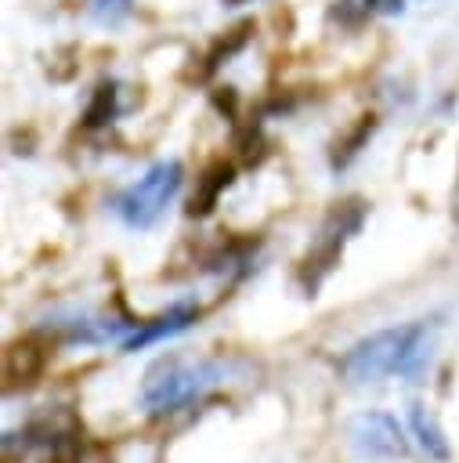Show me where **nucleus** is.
<instances>
[{
    "label": "nucleus",
    "mask_w": 459,
    "mask_h": 463,
    "mask_svg": "<svg viewBox=\"0 0 459 463\" xmlns=\"http://www.w3.org/2000/svg\"><path fill=\"white\" fill-rule=\"evenodd\" d=\"M361 221H365V203H361V199H343V203H336V206L329 210V217L322 221L318 239L311 242L307 257L300 260V286H304L307 297L318 293V286H322L325 275L336 268V260H340L347 239L361 228Z\"/></svg>",
    "instance_id": "4"
},
{
    "label": "nucleus",
    "mask_w": 459,
    "mask_h": 463,
    "mask_svg": "<svg viewBox=\"0 0 459 463\" xmlns=\"http://www.w3.org/2000/svg\"><path fill=\"white\" fill-rule=\"evenodd\" d=\"M220 4H228V7H242V4H249V0H220Z\"/></svg>",
    "instance_id": "14"
},
{
    "label": "nucleus",
    "mask_w": 459,
    "mask_h": 463,
    "mask_svg": "<svg viewBox=\"0 0 459 463\" xmlns=\"http://www.w3.org/2000/svg\"><path fill=\"white\" fill-rule=\"evenodd\" d=\"M54 344L40 329L29 333V336H22V340H14V344H7V351H4V391L14 394L18 387L22 391L33 387L36 376L43 373V365H47V351Z\"/></svg>",
    "instance_id": "6"
},
{
    "label": "nucleus",
    "mask_w": 459,
    "mask_h": 463,
    "mask_svg": "<svg viewBox=\"0 0 459 463\" xmlns=\"http://www.w3.org/2000/svg\"><path fill=\"white\" fill-rule=\"evenodd\" d=\"M340 14H347L351 22L372 18V14H398L405 7V0H336Z\"/></svg>",
    "instance_id": "11"
},
{
    "label": "nucleus",
    "mask_w": 459,
    "mask_h": 463,
    "mask_svg": "<svg viewBox=\"0 0 459 463\" xmlns=\"http://www.w3.org/2000/svg\"><path fill=\"white\" fill-rule=\"evenodd\" d=\"M372 127H376V123H372V116H365V123H361V127H358V130H354L347 141H336V152H333V166H336V170H340V166H347V163H351V159L361 152V145L369 141Z\"/></svg>",
    "instance_id": "12"
},
{
    "label": "nucleus",
    "mask_w": 459,
    "mask_h": 463,
    "mask_svg": "<svg viewBox=\"0 0 459 463\" xmlns=\"http://www.w3.org/2000/svg\"><path fill=\"white\" fill-rule=\"evenodd\" d=\"M347 441L361 459H398L408 452V438L390 412H358L347 420Z\"/></svg>",
    "instance_id": "5"
},
{
    "label": "nucleus",
    "mask_w": 459,
    "mask_h": 463,
    "mask_svg": "<svg viewBox=\"0 0 459 463\" xmlns=\"http://www.w3.org/2000/svg\"><path fill=\"white\" fill-rule=\"evenodd\" d=\"M181 184H184V166H181L177 159H159V163H152L137 181H130L126 188H119V192L108 199V210H112L126 228L145 232V228H152V224L166 213V206L177 199Z\"/></svg>",
    "instance_id": "3"
},
{
    "label": "nucleus",
    "mask_w": 459,
    "mask_h": 463,
    "mask_svg": "<svg viewBox=\"0 0 459 463\" xmlns=\"http://www.w3.org/2000/svg\"><path fill=\"white\" fill-rule=\"evenodd\" d=\"M87 11H90V18H98L105 25H116L130 14V0H90Z\"/></svg>",
    "instance_id": "13"
},
{
    "label": "nucleus",
    "mask_w": 459,
    "mask_h": 463,
    "mask_svg": "<svg viewBox=\"0 0 459 463\" xmlns=\"http://www.w3.org/2000/svg\"><path fill=\"white\" fill-rule=\"evenodd\" d=\"M235 181V166L231 163H224V159H217L213 166H206V174L195 181V192H192V199H188V217H206L213 206H217V199L224 195V188Z\"/></svg>",
    "instance_id": "8"
},
{
    "label": "nucleus",
    "mask_w": 459,
    "mask_h": 463,
    "mask_svg": "<svg viewBox=\"0 0 459 463\" xmlns=\"http://www.w3.org/2000/svg\"><path fill=\"white\" fill-rule=\"evenodd\" d=\"M408 430H412L416 445L426 452V459H437V463L448 459V441H445L437 420H434L423 405H408Z\"/></svg>",
    "instance_id": "10"
},
{
    "label": "nucleus",
    "mask_w": 459,
    "mask_h": 463,
    "mask_svg": "<svg viewBox=\"0 0 459 463\" xmlns=\"http://www.w3.org/2000/svg\"><path fill=\"white\" fill-rule=\"evenodd\" d=\"M224 380V365L220 362H184V358H163L159 365L148 369L145 387H141V405L152 416H170L184 405H192L195 398H202V391H210L213 383Z\"/></svg>",
    "instance_id": "2"
},
{
    "label": "nucleus",
    "mask_w": 459,
    "mask_h": 463,
    "mask_svg": "<svg viewBox=\"0 0 459 463\" xmlns=\"http://www.w3.org/2000/svg\"><path fill=\"white\" fill-rule=\"evenodd\" d=\"M199 315H202V307H199L195 300L170 304V307L159 311L155 318L137 322V326L119 340V347H123V351H141V347H148V344H159V340H166V336H177V333L192 329V326L199 322Z\"/></svg>",
    "instance_id": "7"
},
{
    "label": "nucleus",
    "mask_w": 459,
    "mask_h": 463,
    "mask_svg": "<svg viewBox=\"0 0 459 463\" xmlns=\"http://www.w3.org/2000/svg\"><path fill=\"white\" fill-rule=\"evenodd\" d=\"M126 112V101H123V83L119 80H101L87 101V112H83V127H105L112 119H119Z\"/></svg>",
    "instance_id": "9"
},
{
    "label": "nucleus",
    "mask_w": 459,
    "mask_h": 463,
    "mask_svg": "<svg viewBox=\"0 0 459 463\" xmlns=\"http://www.w3.org/2000/svg\"><path fill=\"white\" fill-rule=\"evenodd\" d=\"M426 358H430V326L408 322V326H390L372 336H361L340 358V373L351 383H376L387 376L416 380L426 369Z\"/></svg>",
    "instance_id": "1"
}]
</instances>
